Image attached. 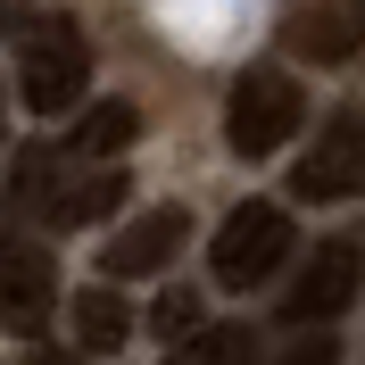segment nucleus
<instances>
[{"instance_id":"5","label":"nucleus","mask_w":365,"mask_h":365,"mask_svg":"<svg viewBox=\"0 0 365 365\" xmlns=\"http://www.w3.org/2000/svg\"><path fill=\"white\" fill-rule=\"evenodd\" d=\"M365 291V257L357 241H324V250H307V266L291 274V291H282V316L299 324V332H324L332 316H349Z\"/></svg>"},{"instance_id":"4","label":"nucleus","mask_w":365,"mask_h":365,"mask_svg":"<svg viewBox=\"0 0 365 365\" xmlns=\"http://www.w3.org/2000/svg\"><path fill=\"white\" fill-rule=\"evenodd\" d=\"M299 116H307V100H299L291 75H282V67H250L241 83H232V100H225L232 158H274V150L299 133Z\"/></svg>"},{"instance_id":"6","label":"nucleus","mask_w":365,"mask_h":365,"mask_svg":"<svg viewBox=\"0 0 365 365\" xmlns=\"http://www.w3.org/2000/svg\"><path fill=\"white\" fill-rule=\"evenodd\" d=\"M50 316H58V266H50V250L25 241V232H0V332L34 341Z\"/></svg>"},{"instance_id":"13","label":"nucleus","mask_w":365,"mask_h":365,"mask_svg":"<svg viewBox=\"0 0 365 365\" xmlns=\"http://www.w3.org/2000/svg\"><path fill=\"white\" fill-rule=\"evenodd\" d=\"M150 324H158L166 341H191V332H200V299H191V291H166L158 307H150Z\"/></svg>"},{"instance_id":"11","label":"nucleus","mask_w":365,"mask_h":365,"mask_svg":"<svg viewBox=\"0 0 365 365\" xmlns=\"http://www.w3.org/2000/svg\"><path fill=\"white\" fill-rule=\"evenodd\" d=\"M133 141H141V108H133V100H100V108H83V125L67 133V158L108 166L116 150H133Z\"/></svg>"},{"instance_id":"7","label":"nucleus","mask_w":365,"mask_h":365,"mask_svg":"<svg viewBox=\"0 0 365 365\" xmlns=\"http://www.w3.org/2000/svg\"><path fill=\"white\" fill-rule=\"evenodd\" d=\"M182 241H191V216H182V207H133V216L100 241V274H108V282H150V274L175 266Z\"/></svg>"},{"instance_id":"3","label":"nucleus","mask_w":365,"mask_h":365,"mask_svg":"<svg viewBox=\"0 0 365 365\" xmlns=\"http://www.w3.org/2000/svg\"><path fill=\"white\" fill-rule=\"evenodd\" d=\"M291 250H299L291 216L274 200H241L225 225H216V241H207V274H216L225 291H266L274 274L291 266Z\"/></svg>"},{"instance_id":"1","label":"nucleus","mask_w":365,"mask_h":365,"mask_svg":"<svg viewBox=\"0 0 365 365\" xmlns=\"http://www.w3.org/2000/svg\"><path fill=\"white\" fill-rule=\"evenodd\" d=\"M17 91L34 116H75L91 91V50H83V25L42 9V17H25L17 34Z\"/></svg>"},{"instance_id":"12","label":"nucleus","mask_w":365,"mask_h":365,"mask_svg":"<svg viewBox=\"0 0 365 365\" xmlns=\"http://www.w3.org/2000/svg\"><path fill=\"white\" fill-rule=\"evenodd\" d=\"M166 365H257V332L250 324H200L191 341L166 349Z\"/></svg>"},{"instance_id":"14","label":"nucleus","mask_w":365,"mask_h":365,"mask_svg":"<svg viewBox=\"0 0 365 365\" xmlns=\"http://www.w3.org/2000/svg\"><path fill=\"white\" fill-rule=\"evenodd\" d=\"M274 365H341V341H332V332H299Z\"/></svg>"},{"instance_id":"10","label":"nucleus","mask_w":365,"mask_h":365,"mask_svg":"<svg viewBox=\"0 0 365 365\" xmlns=\"http://www.w3.org/2000/svg\"><path fill=\"white\" fill-rule=\"evenodd\" d=\"M67 332H75L83 357H116V349L133 341V307L116 299V282H91V291L67 299Z\"/></svg>"},{"instance_id":"2","label":"nucleus","mask_w":365,"mask_h":365,"mask_svg":"<svg viewBox=\"0 0 365 365\" xmlns=\"http://www.w3.org/2000/svg\"><path fill=\"white\" fill-rule=\"evenodd\" d=\"M9 200H17L25 216H42L50 232H75V225H100V216L125 207V175H116V166H91V175L58 182V150H25Z\"/></svg>"},{"instance_id":"9","label":"nucleus","mask_w":365,"mask_h":365,"mask_svg":"<svg viewBox=\"0 0 365 365\" xmlns=\"http://www.w3.org/2000/svg\"><path fill=\"white\" fill-rule=\"evenodd\" d=\"M282 50L307 67H341L365 50V0H299L282 25Z\"/></svg>"},{"instance_id":"15","label":"nucleus","mask_w":365,"mask_h":365,"mask_svg":"<svg viewBox=\"0 0 365 365\" xmlns=\"http://www.w3.org/2000/svg\"><path fill=\"white\" fill-rule=\"evenodd\" d=\"M9 17H17V0H0V25H9Z\"/></svg>"},{"instance_id":"8","label":"nucleus","mask_w":365,"mask_h":365,"mask_svg":"<svg viewBox=\"0 0 365 365\" xmlns=\"http://www.w3.org/2000/svg\"><path fill=\"white\" fill-rule=\"evenodd\" d=\"M291 191H299V200H316V207L357 200V191H365V116H332V125L299 150Z\"/></svg>"}]
</instances>
